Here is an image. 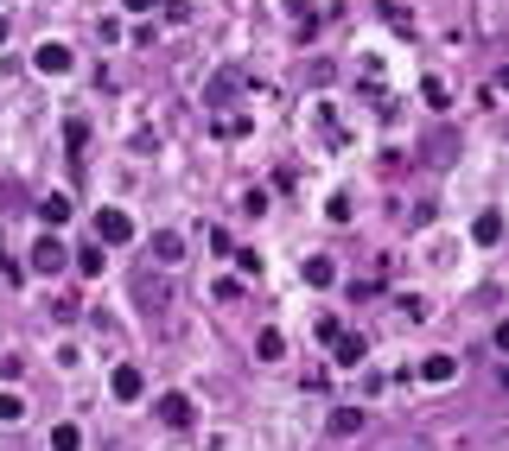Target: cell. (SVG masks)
<instances>
[{
    "label": "cell",
    "instance_id": "obj_16",
    "mask_svg": "<svg viewBox=\"0 0 509 451\" xmlns=\"http://www.w3.org/2000/svg\"><path fill=\"white\" fill-rule=\"evenodd\" d=\"M331 280H338V267H331L325 255H312V261H306V286H331Z\"/></svg>",
    "mask_w": 509,
    "mask_h": 451
},
{
    "label": "cell",
    "instance_id": "obj_7",
    "mask_svg": "<svg viewBox=\"0 0 509 451\" xmlns=\"http://www.w3.org/2000/svg\"><path fill=\"white\" fill-rule=\"evenodd\" d=\"M160 420H166L172 432H185L197 413H191V401H185V395H160Z\"/></svg>",
    "mask_w": 509,
    "mask_h": 451
},
{
    "label": "cell",
    "instance_id": "obj_8",
    "mask_svg": "<svg viewBox=\"0 0 509 451\" xmlns=\"http://www.w3.org/2000/svg\"><path fill=\"white\" fill-rule=\"evenodd\" d=\"M64 140H70V166H83V146H90V121H83V115H70V121H64Z\"/></svg>",
    "mask_w": 509,
    "mask_h": 451
},
{
    "label": "cell",
    "instance_id": "obj_19",
    "mask_svg": "<svg viewBox=\"0 0 509 451\" xmlns=\"http://www.w3.org/2000/svg\"><path fill=\"white\" fill-rule=\"evenodd\" d=\"M77 273H83V280H102V248H83V255H77Z\"/></svg>",
    "mask_w": 509,
    "mask_h": 451
},
{
    "label": "cell",
    "instance_id": "obj_17",
    "mask_svg": "<svg viewBox=\"0 0 509 451\" xmlns=\"http://www.w3.org/2000/svg\"><path fill=\"white\" fill-rule=\"evenodd\" d=\"M471 236H478V242H496V236H503V216H496V210H484V216L471 222Z\"/></svg>",
    "mask_w": 509,
    "mask_h": 451
},
{
    "label": "cell",
    "instance_id": "obj_18",
    "mask_svg": "<svg viewBox=\"0 0 509 451\" xmlns=\"http://www.w3.org/2000/svg\"><path fill=\"white\" fill-rule=\"evenodd\" d=\"M77 445H83V432L70 426V420H64V426H51V451H77Z\"/></svg>",
    "mask_w": 509,
    "mask_h": 451
},
{
    "label": "cell",
    "instance_id": "obj_21",
    "mask_svg": "<svg viewBox=\"0 0 509 451\" xmlns=\"http://www.w3.org/2000/svg\"><path fill=\"white\" fill-rule=\"evenodd\" d=\"M496 350H509V325H496Z\"/></svg>",
    "mask_w": 509,
    "mask_h": 451
},
{
    "label": "cell",
    "instance_id": "obj_14",
    "mask_svg": "<svg viewBox=\"0 0 509 451\" xmlns=\"http://www.w3.org/2000/svg\"><path fill=\"white\" fill-rule=\"evenodd\" d=\"M255 356H261V362H280V356H286V337H280V331H261V337H255Z\"/></svg>",
    "mask_w": 509,
    "mask_h": 451
},
{
    "label": "cell",
    "instance_id": "obj_10",
    "mask_svg": "<svg viewBox=\"0 0 509 451\" xmlns=\"http://www.w3.org/2000/svg\"><path fill=\"white\" fill-rule=\"evenodd\" d=\"M154 261H160V267H179V261H185V242H179L172 230H160V236H154Z\"/></svg>",
    "mask_w": 509,
    "mask_h": 451
},
{
    "label": "cell",
    "instance_id": "obj_15",
    "mask_svg": "<svg viewBox=\"0 0 509 451\" xmlns=\"http://www.w3.org/2000/svg\"><path fill=\"white\" fill-rule=\"evenodd\" d=\"M20 420H26V401L13 388H0V426H20Z\"/></svg>",
    "mask_w": 509,
    "mask_h": 451
},
{
    "label": "cell",
    "instance_id": "obj_6",
    "mask_svg": "<svg viewBox=\"0 0 509 451\" xmlns=\"http://www.w3.org/2000/svg\"><path fill=\"white\" fill-rule=\"evenodd\" d=\"M70 210H77V204H70V197H57V191H51V197H39V222H45L51 236H57L64 222H70Z\"/></svg>",
    "mask_w": 509,
    "mask_h": 451
},
{
    "label": "cell",
    "instance_id": "obj_1",
    "mask_svg": "<svg viewBox=\"0 0 509 451\" xmlns=\"http://www.w3.org/2000/svg\"><path fill=\"white\" fill-rule=\"evenodd\" d=\"M64 267H70V248H64L57 236H45V242L32 248V273H45V280H51V273H64Z\"/></svg>",
    "mask_w": 509,
    "mask_h": 451
},
{
    "label": "cell",
    "instance_id": "obj_5",
    "mask_svg": "<svg viewBox=\"0 0 509 451\" xmlns=\"http://www.w3.org/2000/svg\"><path fill=\"white\" fill-rule=\"evenodd\" d=\"M134 292H140V306H147V312H166V306H172V286H166V280H154V273H140V280H134Z\"/></svg>",
    "mask_w": 509,
    "mask_h": 451
},
{
    "label": "cell",
    "instance_id": "obj_4",
    "mask_svg": "<svg viewBox=\"0 0 509 451\" xmlns=\"http://www.w3.org/2000/svg\"><path fill=\"white\" fill-rule=\"evenodd\" d=\"M32 64H39V70H45V77H64V70H70V64H77V57H70V45H57V39H45V45H39V57H32Z\"/></svg>",
    "mask_w": 509,
    "mask_h": 451
},
{
    "label": "cell",
    "instance_id": "obj_27",
    "mask_svg": "<svg viewBox=\"0 0 509 451\" xmlns=\"http://www.w3.org/2000/svg\"><path fill=\"white\" fill-rule=\"evenodd\" d=\"M0 261H7V255H0Z\"/></svg>",
    "mask_w": 509,
    "mask_h": 451
},
{
    "label": "cell",
    "instance_id": "obj_25",
    "mask_svg": "<svg viewBox=\"0 0 509 451\" xmlns=\"http://www.w3.org/2000/svg\"><path fill=\"white\" fill-rule=\"evenodd\" d=\"M503 395H509V369H503Z\"/></svg>",
    "mask_w": 509,
    "mask_h": 451
},
{
    "label": "cell",
    "instance_id": "obj_26",
    "mask_svg": "<svg viewBox=\"0 0 509 451\" xmlns=\"http://www.w3.org/2000/svg\"><path fill=\"white\" fill-rule=\"evenodd\" d=\"M408 451H420V445H408Z\"/></svg>",
    "mask_w": 509,
    "mask_h": 451
},
{
    "label": "cell",
    "instance_id": "obj_9",
    "mask_svg": "<svg viewBox=\"0 0 509 451\" xmlns=\"http://www.w3.org/2000/svg\"><path fill=\"white\" fill-rule=\"evenodd\" d=\"M376 13H382V26H389V32H401V39H414V13L401 7V0H382V7H376Z\"/></svg>",
    "mask_w": 509,
    "mask_h": 451
},
{
    "label": "cell",
    "instance_id": "obj_3",
    "mask_svg": "<svg viewBox=\"0 0 509 451\" xmlns=\"http://www.w3.org/2000/svg\"><path fill=\"white\" fill-rule=\"evenodd\" d=\"M127 236H134L127 210H96V242H127Z\"/></svg>",
    "mask_w": 509,
    "mask_h": 451
},
{
    "label": "cell",
    "instance_id": "obj_24",
    "mask_svg": "<svg viewBox=\"0 0 509 451\" xmlns=\"http://www.w3.org/2000/svg\"><path fill=\"white\" fill-rule=\"evenodd\" d=\"M496 90H509V70H503V77H496Z\"/></svg>",
    "mask_w": 509,
    "mask_h": 451
},
{
    "label": "cell",
    "instance_id": "obj_11",
    "mask_svg": "<svg viewBox=\"0 0 509 451\" xmlns=\"http://www.w3.org/2000/svg\"><path fill=\"white\" fill-rule=\"evenodd\" d=\"M331 438H350V432H363V407H331Z\"/></svg>",
    "mask_w": 509,
    "mask_h": 451
},
{
    "label": "cell",
    "instance_id": "obj_13",
    "mask_svg": "<svg viewBox=\"0 0 509 451\" xmlns=\"http://www.w3.org/2000/svg\"><path fill=\"white\" fill-rule=\"evenodd\" d=\"M331 356H338L344 369H356V362H363V337H350V331H338V337H331Z\"/></svg>",
    "mask_w": 509,
    "mask_h": 451
},
{
    "label": "cell",
    "instance_id": "obj_22",
    "mask_svg": "<svg viewBox=\"0 0 509 451\" xmlns=\"http://www.w3.org/2000/svg\"><path fill=\"white\" fill-rule=\"evenodd\" d=\"M147 7H154V0H127V13H147Z\"/></svg>",
    "mask_w": 509,
    "mask_h": 451
},
{
    "label": "cell",
    "instance_id": "obj_20",
    "mask_svg": "<svg viewBox=\"0 0 509 451\" xmlns=\"http://www.w3.org/2000/svg\"><path fill=\"white\" fill-rule=\"evenodd\" d=\"M420 96H426V102H433V108H446V102H452V96H446V83H440V77H420Z\"/></svg>",
    "mask_w": 509,
    "mask_h": 451
},
{
    "label": "cell",
    "instance_id": "obj_23",
    "mask_svg": "<svg viewBox=\"0 0 509 451\" xmlns=\"http://www.w3.org/2000/svg\"><path fill=\"white\" fill-rule=\"evenodd\" d=\"M0 45H7V13H0Z\"/></svg>",
    "mask_w": 509,
    "mask_h": 451
},
{
    "label": "cell",
    "instance_id": "obj_2",
    "mask_svg": "<svg viewBox=\"0 0 509 451\" xmlns=\"http://www.w3.org/2000/svg\"><path fill=\"white\" fill-rule=\"evenodd\" d=\"M109 395H115V401H140V395H147V375H140L134 362H121V369L109 375Z\"/></svg>",
    "mask_w": 509,
    "mask_h": 451
},
{
    "label": "cell",
    "instance_id": "obj_12",
    "mask_svg": "<svg viewBox=\"0 0 509 451\" xmlns=\"http://www.w3.org/2000/svg\"><path fill=\"white\" fill-rule=\"evenodd\" d=\"M459 375V356H426L420 362V382H452Z\"/></svg>",
    "mask_w": 509,
    "mask_h": 451
}]
</instances>
